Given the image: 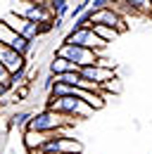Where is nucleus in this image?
I'll list each match as a JSON object with an SVG mask.
<instances>
[{
  "mask_svg": "<svg viewBox=\"0 0 152 154\" xmlns=\"http://www.w3.org/2000/svg\"><path fill=\"white\" fill-rule=\"evenodd\" d=\"M45 109L64 116V119H71V121H83V119L93 116V109L88 104H83L81 100H76V97H48Z\"/></svg>",
  "mask_w": 152,
  "mask_h": 154,
  "instance_id": "nucleus-1",
  "label": "nucleus"
},
{
  "mask_svg": "<svg viewBox=\"0 0 152 154\" xmlns=\"http://www.w3.org/2000/svg\"><path fill=\"white\" fill-rule=\"evenodd\" d=\"M74 121L71 119H64V116L55 114L50 109H43V112H36L31 116L26 131H36V133H48V135H55V133H64Z\"/></svg>",
  "mask_w": 152,
  "mask_h": 154,
  "instance_id": "nucleus-2",
  "label": "nucleus"
},
{
  "mask_svg": "<svg viewBox=\"0 0 152 154\" xmlns=\"http://www.w3.org/2000/svg\"><path fill=\"white\" fill-rule=\"evenodd\" d=\"M55 57L67 59V62L76 64L78 69H86V66H93L100 55L93 52V50H88V48H78V45H69V43H59L57 50H55Z\"/></svg>",
  "mask_w": 152,
  "mask_h": 154,
  "instance_id": "nucleus-3",
  "label": "nucleus"
},
{
  "mask_svg": "<svg viewBox=\"0 0 152 154\" xmlns=\"http://www.w3.org/2000/svg\"><path fill=\"white\" fill-rule=\"evenodd\" d=\"M0 21H2L10 31H14L17 36H21L24 40H29V43H33V45H36V40L43 36V31H40V26H38V24L24 19V17H19V14H14L12 10H10V12H5Z\"/></svg>",
  "mask_w": 152,
  "mask_h": 154,
  "instance_id": "nucleus-4",
  "label": "nucleus"
},
{
  "mask_svg": "<svg viewBox=\"0 0 152 154\" xmlns=\"http://www.w3.org/2000/svg\"><path fill=\"white\" fill-rule=\"evenodd\" d=\"M62 43L78 45V48H88V50H93V52H97V55H102V50L107 48V43L97 38L90 26H88V29H76V26H71V29L67 31V36H64Z\"/></svg>",
  "mask_w": 152,
  "mask_h": 154,
  "instance_id": "nucleus-5",
  "label": "nucleus"
},
{
  "mask_svg": "<svg viewBox=\"0 0 152 154\" xmlns=\"http://www.w3.org/2000/svg\"><path fill=\"white\" fill-rule=\"evenodd\" d=\"M40 152L43 154H83V145L76 137H69L64 133H55L43 145Z\"/></svg>",
  "mask_w": 152,
  "mask_h": 154,
  "instance_id": "nucleus-6",
  "label": "nucleus"
},
{
  "mask_svg": "<svg viewBox=\"0 0 152 154\" xmlns=\"http://www.w3.org/2000/svg\"><path fill=\"white\" fill-rule=\"evenodd\" d=\"M0 45H7L10 50L19 52L24 59H29L31 52H33V43H29V40H24L21 36H17L14 31H10L2 21H0Z\"/></svg>",
  "mask_w": 152,
  "mask_h": 154,
  "instance_id": "nucleus-7",
  "label": "nucleus"
},
{
  "mask_svg": "<svg viewBox=\"0 0 152 154\" xmlns=\"http://www.w3.org/2000/svg\"><path fill=\"white\" fill-rule=\"evenodd\" d=\"M93 24L109 26V29H114L119 36L128 31V24H126V19H124V17H121V14H119L114 7H107V10H100V12H95V14H93Z\"/></svg>",
  "mask_w": 152,
  "mask_h": 154,
  "instance_id": "nucleus-8",
  "label": "nucleus"
},
{
  "mask_svg": "<svg viewBox=\"0 0 152 154\" xmlns=\"http://www.w3.org/2000/svg\"><path fill=\"white\" fill-rule=\"evenodd\" d=\"M0 64H2V66L10 71V76H12V74H17V71H21V69L29 66V59H24L19 52L10 50L7 45H0Z\"/></svg>",
  "mask_w": 152,
  "mask_h": 154,
  "instance_id": "nucleus-9",
  "label": "nucleus"
},
{
  "mask_svg": "<svg viewBox=\"0 0 152 154\" xmlns=\"http://www.w3.org/2000/svg\"><path fill=\"white\" fill-rule=\"evenodd\" d=\"M50 137H52V135H48V133L24 131V133H21V145H24L26 154H31V152H40V149H43V145H45Z\"/></svg>",
  "mask_w": 152,
  "mask_h": 154,
  "instance_id": "nucleus-10",
  "label": "nucleus"
},
{
  "mask_svg": "<svg viewBox=\"0 0 152 154\" xmlns=\"http://www.w3.org/2000/svg\"><path fill=\"white\" fill-rule=\"evenodd\" d=\"M81 74V78H86V81H90V83H95V85H105V83H109L112 78H116L114 76V71H107V69H100V66H86V69H81L78 71Z\"/></svg>",
  "mask_w": 152,
  "mask_h": 154,
  "instance_id": "nucleus-11",
  "label": "nucleus"
},
{
  "mask_svg": "<svg viewBox=\"0 0 152 154\" xmlns=\"http://www.w3.org/2000/svg\"><path fill=\"white\" fill-rule=\"evenodd\" d=\"M48 71H50V76H52V78H59V76H64V74H69V71H81V69H78L76 64H71V62H67V59L52 57Z\"/></svg>",
  "mask_w": 152,
  "mask_h": 154,
  "instance_id": "nucleus-12",
  "label": "nucleus"
},
{
  "mask_svg": "<svg viewBox=\"0 0 152 154\" xmlns=\"http://www.w3.org/2000/svg\"><path fill=\"white\" fill-rule=\"evenodd\" d=\"M121 5L131 14H152V7L147 5V0H121Z\"/></svg>",
  "mask_w": 152,
  "mask_h": 154,
  "instance_id": "nucleus-13",
  "label": "nucleus"
},
{
  "mask_svg": "<svg viewBox=\"0 0 152 154\" xmlns=\"http://www.w3.org/2000/svg\"><path fill=\"white\" fill-rule=\"evenodd\" d=\"M90 29H93V33L97 36L100 40H105L107 45L112 43V40H116L119 38V33L114 31V29H109V26H100V24H90Z\"/></svg>",
  "mask_w": 152,
  "mask_h": 154,
  "instance_id": "nucleus-14",
  "label": "nucleus"
},
{
  "mask_svg": "<svg viewBox=\"0 0 152 154\" xmlns=\"http://www.w3.org/2000/svg\"><path fill=\"white\" fill-rule=\"evenodd\" d=\"M31 116H33V112H29V109H19V112H14V114H12L10 126H14V128H24V131H26V126H29Z\"/></svg>",
  "mask_w": 152,
  "mask_h": 154,
  "instance_id": "nucleus-15",
  "label": "nucleus"
},
{
  "mask_svg": "<svg viewBox=\"0 0 152 154\" xmlns=\"http://www.w3.org/2000/svg\"><path fill=\"white\" fill-rule=\"evenodd\" d=\"M105 93L119 95V93H121V81H119V78H112L109 83H105V85H102V95H105Z\"/></svg>",
  "mask_w": 152,
  "mask_h": 154,
  "instance_id": "nucleus-16",
  "label": "nucleus"
},
{
  "mask_svg": "<svg viewBox=\"0 0 152 154\" xmlns=\"http://www.w3.org/2000/svg\"><path fill=\"white\" fill-rule=\"evenodd\" d=\"M95 66H100V69H107V71H116V62L109 57H97V62H95Z\"/></svg>",
  "mask_w": 152,
  "mask_h": 154,
  "instance_id": "nucleus-17",
  "label": "nucleus"
},
{
  "mask_svg": "<svg viewBox=\"0 0 152 154\" xmlns=\"http://www.w3.org/2000/svg\"><path fill=\"white\" fill-rule=\"evenodd\" d=\"M10 78H12V76H10V71L0 64V88H2L5 93H7V90H12V88H10Z\"/></svg>",
  "mask_w": 152,
  "mask_h": 154,
  "instance_id": "nucleus-18",
  "label": "nucleus"
},
{
  "mask_svg": "<svg viewBox=\"0 0 152 154\" xmlns=\"http://www.w3.org/2000/svg\"><path fill=\"white\" fill-rule=\"evenodd\" d=\"M52 83H55V78H52L50 74H48V78L43 81V88H45V90H50V88H52Z\"/></svg>",
  "mask_w": 152,
  "mask_h": 154,
  "instance_id": "nucleus-19",
  "label": "nucleus"
},
{
  "mask_svg": "<svg viewBox=\"0 0 152 154\" xmlns=\"http://www.w3.org/2000/svg\"><path fill=\"white\" fill-rule=\"evenodd\" d=\"M2 95H5V90H2V88H0V97H2Z\"/></svg>",
  "mask_w": 152,
  "mask_h": 154,
  "instance_id": "nucleus-20",
  "label": "nucleus"
}]
</instances>
